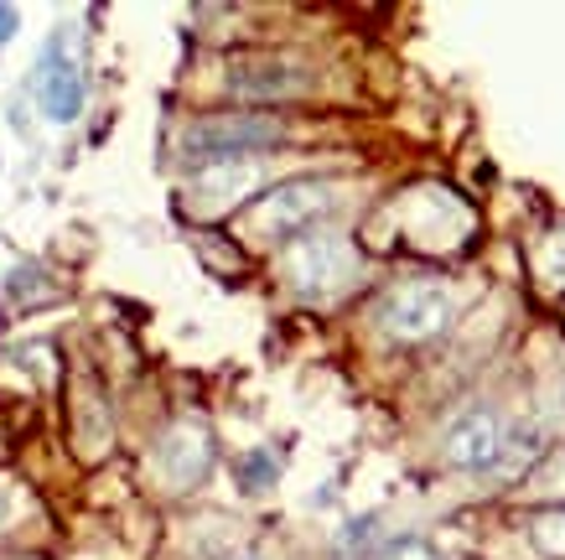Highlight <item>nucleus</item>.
<instances>
[{"label":"nucleus","instance_id":"1","mask_svg":"<svg viewBox=\"0 0 565 560\" xmlns=\"http://www.w3.org/2000/svg\"><path fill=\"white\" fill-rule=\"evenodd\" d=\"M286 125L270 115H218L198 119L182 130V161L188 167H223V161H249L255 151L280 146Z\"/></svg>","mask_w":565,"mask_h":560},{"label":"nucleus","instance_id":"2","mask_svg":"<svg viewBox=\"0 0 565 560\" xmlns=\"http://www.w3.org/2000/svg\"><path fill=\"white\" fill-rule=\"evenodd\" d=\"M286 275H291V286L301 296L322 302V296L359 281V250L343 234H307L296 239V250L286 255Z\"/></svg>","mask_w":565,"mask_h":560},{"label":"nucleus","instance_id":"3","mask_svg":"<svg viewBox=\"0 0 565 560\" xmlns=\"http://www.w3.org/2000/svg\"><path fill=\"white\" fill-rule=\"evenodd\" d=\"M332 182H322V177H301V182H286L275 187V192H265L255 203V213H249V229H255L259 239H291V234H307L311 223L322 219L327 208H332Z\"/></svg>","mask_w":565,"mask_h":560},{"label":"nucleus","instance_id":"4","mask_svg":"<svg viewBox=\"0 0 565 560\" xmlns=\"http://www.w3.org/2000/svg\"><path fill=\"white\" fill-rule=\"evenodd\" d=\"M36 104L52 125H73L84 115V68L68 32H57L36 57Z\"/></svg>","mask_w":565,"mask_h":560},{"label":"nucleus","instance_id":"5","mask_svg":"<svg viewBox=\"0 0 565 560\" xmlns=\"http://www.w3.org/2000/svg\"><path fill=\"white\" fill-rule=\"evenodd\" d=\"M451 323V296H446L436 281H411V286L390 290L379 302V327L390 338H405V342H420L430 332H441Z\"/></svg>","mask_w":565,"mask_h":560},{"label":"nucleus","instance_id":"6","mask_svg":"<svg viewBox=\"0 0 565 560\" xmlns=\"http://www.w3.org/2000/svg\"><path fill=\"white\" fill-rule=\"evenodd\" d=\"M498 442H503L498 415L488 405H472L451 421V431H446V442H441V457L451 467H462V473H478V467H493L498 462Z\"/></svg>","mask_w":565,"mask_h":560},{"label":"nucleus","instance_id":"7","mask_svg":"<svg viewBox=\"0 0 565 560\" xmlns=\"http://www.w3.org/2000/svg\"><path fill=\"white\" fill-rule=\"evenodd\" d=\"M307 88L311 73L301 63H286V57H249V63L228 68V94H239V99H291Z\"/></svg>","mask_w":565,"mask_h":560},{"label":"nucleus","instance_id":"8","mask_svg":"<svg viewBox=\"0 0 565 560\" xmlns=\"http://www.w3.org/2000/svg\"><path fill=\"white\" fill-rule=\"evenodd\" d=\"M213 467V442L203 425H172L167 442L156 446V473L167 477V488H198Z\"/></svg>","mask_w":565,"mask_h":560},{"label":"nucleus","instance_id":"9","mask_svg":"<svg viewBox=\"0 0 565 560\" xmlns=\"http://www.w3.org/2000/svg\"><path fill=\"white\" fill-rule=\"evenodd\" d=\"M259 182L255 161H223V167H203L192 182V208L198 213H223L228 203H239L244 192Z\"/></svg>","mask_w":565,"mask_h":560},{"label":"nucleus","instance_id":"10","mask_svg":"<svg viewBox=\"0 0 565 560\" xmlns=\"http://www.w3.org/2000/svg\"><path fill=\"white\" fill-rule=\"evenodd\" d=\"M545 446H550L545 442V425H540V421H519L514 431L498 442V462H503V473H524V467H530Z\"/></svg>","mask_w":565,"mask_h":560},{"label":"nucleus","instance_id":"11","mask_svg":"<svg viewBox=\"0 0 565 560\" xmlns=\"http://www.w3.org/2000/svg\"><path fill=\"white\" fill-rule=\"evenodd\" d=\"M540 275H545L550 286L565 290V229L545 239V250H540Z\"/></svg>","mask_w":565,"mask_h":560},{"label":"nucleus","instance_id":"12","mask_svg":"<svg viewBox=\"0 0 565 560\" xmlns=\"http://www.w3.org/2000/svg\"><path fill=\"white\" fill-rule=\"evenodd\" d=\"M239 477H244V488H249V493H255V488H270L275 457H270V452H249V457L239 462Z\"/></svg>","mask_w":565,"mask_h":560},{"label":"nucleus","instance_id":"13","mask_svg":"<svg viewBox=\"0 0 565 560\" xmlns=\"http://www.w3.org/2000/svg\"><path fill=\"white\" fill-rule=\"evenodd\" d=\"M384 560H441V550L430 540H394L390 550H384Z\"/></svg>","mask_w":565,"mask_h":560},{"label":"nucleus","instance_id":"14","mask_svg":"<svg viewBox=\"0 0 565 560\" xmlns=\"http://www.w3.org/2000/svg\"><path fill=\"white\" fill-rule=\"evenodd\" d=\"M534 540L545 545V550H565V514H545L534 525Z\"/></svg>","mask_w":565,"mask_h":560},{"label":"nucleus","instance_id":"15","mask_svg":"<svg viewBox=\"0 0 565 560\" xmlns=\"http://www.w3.org/2000/svg\"><path fill=\"white\" fill-rule=\"evenodd\" d=\"M369 535H374V519H353V525L343 529V550H353V545H363V540H369Z\"/></svg>","mask_w":565,"mask_h":560},{"label":"nucleus","instance_id":"16","mask_svg":"<svg viewBox=\"0 0 565 560\" xmlns=\"http://www.w3.org/2000/svg\"><path fill=\"white\" fill-rule=\"evenodd\" d=\"M11 36H17V11L0 6V42H11Z\"/></svg>","mask_w":565,"mask_h":560},{"label":"nucleus","instance_id":"17","mask_svg":"<svg viewBox=\"0 0 565 560\" xmlns=\"http://www.w3.org/2000/svg\"><path fill=\"white\" fill-rule=\"evenodd\" d=\"M6 509H11V504H6V488H0V525H6Z\"/></svg>","mask_w":565,"mask_h":560}]
</instances>
